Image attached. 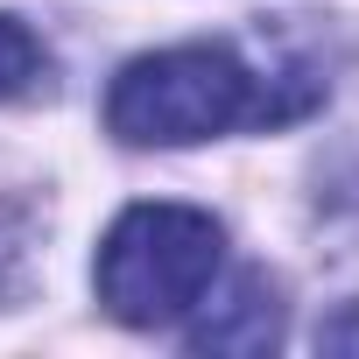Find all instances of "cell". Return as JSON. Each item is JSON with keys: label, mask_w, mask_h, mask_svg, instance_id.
<instances>
[{"label": "cell", "mask_w": 359, "mask_h": 359, "mask_svg": "<svg viewBox=\"0 0 359 359\" xmlns=\"http://www.w3.org/2000/svg\"><path fill=\"white\" fill-rule=\"evenodd\" d=\"M303 113L296 99H275V78L240 64L226 43H176L155 57H134L106 92V127L127 148H191L226 127H268Z\"/></svg>", "instance_id": "obj_1"}, {"label": "cell", "mask_w": 359, "mask_h": 359, "mask_svg": "<svg viewBox=\"0 0 359 359\" xmlns=\"http://www.w3.org/2000/svg\"><path fill=\"white\" fill-rule=\"evenodd\" d=\"M219 261H226V233H219L212 212H191V205H134L99 240L92 282H99L106 317H120L134 331H155V324L191 317L212 296Z\"/></svg>", "instance_id": "obj_2"}, {"label": "cell", "mask_w": 359, "mask_h": 359, "mask_svg": "<svg viewBox=\"0 0 359 359\" xmlns=\"http://www.w3.org/2000/svg\"><path fill=\"white\" fill-rule=\"evenodd\" d=\"M275 338H282V303L268 275H233V289L205 303V317L191 324V352H268Z\"/></svg>", "instance_id": "obj_3"}, {"label": "cell", "mask_w": 359, "mask_h": 359, "mask_svg": "<svg viewBox=\"0 0 359 359\" xmlns=\"http://www.w3.org/2000/svg\"><path fill=\"white\" fill-rule=\"evenodd\" d=\"M43 78V43L15 22V15H0V99H15Z\"/></svg>", "instance_id": "obj_4"}, {"label": "cell", "mask_w": 359, "mask_h": 359, "mask_svg": "<svg viewBox=\"0 0 359 359\" xmlns=\"http://www.w3.org/2000/svg\"><path fill=\"white\" fill-rule=\"evenodd\" d=\"M15 268H22V240L0 226V296H8V282H15Z\"/></svg>", "instance_id": "obj_5"}]
</instances>
